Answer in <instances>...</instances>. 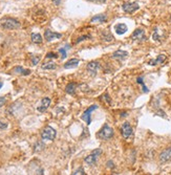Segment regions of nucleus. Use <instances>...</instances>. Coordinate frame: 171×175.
Segmentation results:
<instances>
[{
	"label": "nucleus",
	"instance_id": "1",
	"mask_svg": "<svg viewBox=\"0 0 171 175\" xmlns=\"http://www.w3.org/2000/svg\"><path fill=\"white\" fill-rule=\"evenodd\" d=\"M113 134H114L113 129L106 124V125H104L102 128H101V130L99 131L98 133H97V137L100 139H102V141H106V139H111V137L113 136Z\"/></svg>",
	"mask_w": 171,
	"mask_h": 175
},
{
	"label": "nucleus",
	"instance_id": "2",
	"mask_svg": "<svg viewBox=\"0 0 171 175\" xmlns=\"http://www.w3.org/2000/svg\"><path fill=\"white\" fill-rule=\"evenodd\" d=\"M1 26L5 30H16L20 27V22L14 18L7 17L1 20Z\"/></svg>",
	"mask_w": 171,
	"mask_h": 175
},
{
	"label": "nucleus",
	"instance_id": "3",
	"mask_svg": "<svg viewBox=\"0 0 171 175\" xmlns=\"http://www.w3.org/2000/svg\"><path fill=\"white\" fill-rule=\"evenodd\" d=\"M56 135H57V132L56 130L51 126H47L43 129L42 133H41V137L42 139H48V141H54L56 139Z\"/></svg>",
	"mask_w": 171,
	"mask_h": 175
},
{
	"label": "nucleus",
	"instance_id": "4",
	"mask_svg": "<svg viewBox=\"0 0 171 175\" xmlns=\"http://www.w3.org/2000/svg\"><path fill=\"white\" fill-rule=\"evenodd\" d=\"M102 154V150L101 149H94L89 155H87L85 158H84V162H86L87 165H94L98 159L99 156Z\"/></svg>",
	"mask_w": 171,
	"mask_h": 175
},
{
	"label": "nucleus",
	"instance_id": "5",
	"mask_svg": "<svg viewBox=\"0 0 171 175\" xmlns=\"http://www.w3.org/2000/svg\"><path fill=\"white\" fill-rule=\"evenodd\" d=\"M98 109V106L97 105H91V106H89V108H87L85 111H84V113L82 114V116H81V119L83 121H85L86 122V124L87 125H89L90 123H91V113H92V111H94V110H97Z\"/></svg>",
	"mask_w": 171,
	"mask_h": 175
},
{
	"label": "nucleus",
	"instance_id": "6",
	"mask_svg": "<svg viewBox=\"0 0 171 175\" xmlns=\"http://www.w3.org/2000/svg\"><path fill=\"white\" fill-rule=\"evenodd\" d=\"M122 9L125 13L127 14H132L137 12L140 9V5L138 2H126L122 5Z\"/></svg>",
	"mask_w": 171,
	"mask_h": 175
},
{
	"label": "nucleus",
	"instance_id": "7",
	"mask_svg": "<svg viewBox=\"0 0 171 175\" xmlns=\"http://www.w3.org/2000/svg\"><path fill=\"white\" fill-rule=\"evenodd\" d=\"M132 133H133L132 127L130 126V124L128 122H125L122 125V128H121V134H122V136L125 139H128L132 135Z\"/></svg>",
	"mask_w": 171,
	"mask_h": 175
},
{
	"label": "nucleus",
	"instance_id": "8",
	"mask_svg": "<svg viewBox=\"0 0 171 175\" xmlns=\"http://www.w3.org/2000/svg\"><path fill=\"white\" fill-rule=\"evenodd\" d=\"M133 41H139V42H142V41L146 40V36H145V32L142 28H138L135 30V32L132 33V36H131Z\"/></svg>",
	"mask_w": 171,
	"mask_h": 175
},
{
	"label": "nucleus",
	"instance_id": "9",
	"mask_svg": "<svg viewBox=\"0 0 171 175\" xmlns=\"http://www.w3.org/2000/svg\"><path fill=\"white\" fill-rule=\"evenodd\" d=\"M61 37H62V34H60V33L51 32V30H46L44 33V38L47 42H51V41L56 40V39H60Z\"/></svg>",
	"mask_w": 171,
	"mask_h": 175
},
{
	"label": "nucleus",
	"instance_id": "10",
	"mask_svg": "<svg viewBox=\"0 0 171 175\" xmlns=\"http://www.w3.org/2000/svg\"><path fill=\"white\" fill-rule=\"evenodd\" d=\"M99 68H100V64H99V62H96V61H92V62L88 63L87 66H86L88 73H90L91 76H96Z\"/></svg>",
	"mask_w": 171,
	"mask_h": 175
},
{
	"label": "nucleus",
	"instance_id": "11",
	"mask_svg": "<svg viewBox=\"0 0 171 175\" xmlns=\"http://www.w3.org/2000/svg\"><path fill=\"white\" fill-rule=\"evenodd\" d=\"M49 105H51V99L43 98L42 100H41V105L37 108V110H38L39 112H45V111L47 110V108L49 107Z\"/></svg>",
	"mask_w": 171,
	"mask_h": 175
},
{
	"label": "nucleus",
	"instance_id": "12",
	"mask_svg": "<svg viewBox=\"0 0 171 175\" xmlns=\"http://www.w3.org/2000/svg\"><path fill=\"white\" fill-rule=\"evenodd\" d=\"M171 159V148H168V149L164 150L162 153L160 154V162L162 164L168 162V160Z\"/></svg>",
	"mask_w": 171,
	"mask_h": 175
},
{
	"label": "nucleus",
	"instance_id": "13",
	"mask_svg": "<svg viewBox=\"0 0 171 175\" xmlns=\"http://www.w3.org/2000/svg\"><path fill=\"white\" fill-rule=\"evenodd\" d=\"M77 87H78L77 83H75V82H71V83L67 84L66 87H65V91H66V93L71 94V96H75Z\"/></svg>",
	"mask_w": 171,
	"mask_h": 175
},
{
	"label": "nucleus",
	"instance_id": "14",
	"mask_svg": "<svg viewBox=\"0 0 171 175\" xmlns=\"http://www.w3.org/2000/svg\"><path fill=\"white\" fill-rule=\"evenodd\" d=\"M107 20V16L105 14H99V15H96L91 18L90 22L91 23H103Z\"/></svg>",
	"mask_w": 171,
	"mask_h": 175
},
{
	"label": "nucleus",
	"instance_id": "15",
	"mask_svg": "<svg viewBox=\"0 0 171 175\" xmlns=\"http://www.w3.org/2000/svg\"><path fill=\"white\" fill-rule=\"evenodd\" d=\"M128 57V53L125 50H117L113 53L112 58L113 59H119V60H125L126 58Z\"/></svg>",
	"mask_w": 171,
	"mask_h": 175
},
{
	"label": "nucleus",
	"instance_id": "16",
	"mask_svg": "<svg viewBox=\"0 0 171 175\" xmlns=\"http://www.w3.org/2000/svg\"><path fill=\"white\" fill-rule=\"evenodd\" d=\"M127 25L125 23H118L114 25V32L118 35H123L127 32Z\"/></svg>",
	"mask_w": 171,
	"mask_h": 175
},
{
	"label": "nucleus",
	"instance_id": "17",
	"mask_svg": "<svg viewBox=\"0 0 171 175\" xmlns=\"http://www.w3.org/2000/svg\"><path fill=\"white\" fill-rule=\"evenodd\" d=\"M80 61L78 59H71L69 61H67L64 64V68L65 69H71V68H76V67L79 65Z\"/></svg>",
	"mask_w": 171,
	"mask_h": 175
},
{
	"label": "nucleus",
	"instance_id": "18",
	"mask_svg": "<svg viewBox=\"0 0 171 175\" xmlns=\"http://www.w3.org/2000/svg\"><path fill=\"white\" fill-rule=\"evenodd\" d=\"M13 73H18V75H22V76H28L30 73V69H24L21 66H16L13 68Z\"/></svg>",
	"mask_w": 171,
	"mask_h": 175
},
{
	"label": "nucleus",
	"instance_id": "19",
	"mask_svg": "<svg viewBox=\"0 0 171 175\" xmlns=\"http://www.w3.org/2000/svg\"><path fill=\"white\" fill-rule=\"evenodd\" d=\"M101 37H102L103 40L106 41V42H111V41L113 40L112 35H111L110 33H109L107 30H102V33H101Z\"/></svg>",
	"mask_w": 171,
	"mask_h": 175
},
{
	"label": "nucleus",
	"instance_id": "20",
	"mask_svg": "<svg viewBox=\"0 0 171 175\" xmlns=\"http://www.w3.org/2000/svg\"><path fill=\"white\" fill-rule=\"evenodd\" d=\"M165 60H166V56H165V55H160V56H158V58H156V59L150 61L149 64L150 65H158V64H161V63H164Z\"/></svg>",
	"mask_w": 171,
	"mask_h": 175
},
{
	"label": "nucleus",
	"instance_id": "21",
	"mask_svg": "<svg viewBox=\"0 0 171 175\" xmlns=\"http://www.w3.org/2000/svg\"><path fill=\"white\" fill-rule=\"evenodd\" d=\"M32 41L34 43H36V44H40V43H42L43 39H42V37H41L40 34L33 33V34H32Z\"/></svg>",
	"mask_w": 171,
	"mask_h": 175
},
{
	"label": "nucleus",
	"instance_id": "22",
	"mask_svg": "<svg viewBox=\"0 0 171 175\" xmlns=\"http://www.w3.org/2000/svg\"><path fill=\"white\" fill-rule=\"evenodd\" d=\"M56 68H57V65L54 62L44 63L42 65V69H45V70H53V69H56Z\"/></svg>",
	"mask_w": 171,
	"mask_h": 175
},
{
	"label": "nucleus",
	"instance_id": "23",
	"mask_svg": "<svg viewBox=\"0 0 171 175\" xmlns=\"http://www.w3.org/2000/svg\"><path fill=\"white\" fill-rule=\"evenodd\" d=\"M34 148H35V149H34L35 152H40V151H42V150L45 148V145L42 143V142H38V143L35 145Z\"/></svg>",
	"mask_w": 171,
	"mask_h": 175
},
{
	"label": "nucleus",
	"instance_id": "24",
	"mask_svg": "<svg viewBox=\"0 0 171 175\" xmlns=\"http://www.w3.org/2000/svg\"><path fill=\"white\" fill-rule=\"evenodd\" d=\"M137 82L140 84V85L142 86V89H143V91H144V92H148V91H149V89H148V88L146 87L145 84H144V80H143V78H142V77H139V78H138V79H137Z\"/></svg>",
	"mask_w": 171,
	"mask_h": 175
},
{
	"label": "nucleus",
	"instance_id": "25",
	"mask_svg": "<svg viewBox=\"0 0 171 175\" xmlns=\"http://www.w3.org/2000/svg\"><path fill=\"white\" fill-rule=\"evenodd\" d=\"M71 47H69V45H66L65 46V48H63V47H61L60 49H59V53H61V58L62 59H65V58L67 57V53H66V49H69Z\"/></svg>",
	"mask_w": 171,
	"mask_h": 175
},
{
	"label": "nucleus",
	"instance_id": "26",
	"mask_svg": "<svg viewBox=\"0 0 171 175\" xmlns=\"http://www.w3.org/2000/svg\"><path fill=\"white\" fill-rule=\"evenodd\" d=\"M74 175H85L86 173H85V171H84V169H83V167H79V168L77 169V170H75L74 171V173H73Z\"/></svg>",
	"mask_w": 171,
	"mask_h": 175
},
{
	"label": "nucleus",
	"instance_id": "27",
	"mask_svg": "<svg viewBox=\"0 0 171 175\" xmlns=\"http://www.w3.org/2000/svg\"><path fill=\"white\" fill-rule=\"evenodd\" d=\"M46 58H48V59H56V58H58V55L55 53H48L46 55Z\"/></svg>",
	"mask_w": 171,
	"mask_h": 175
},
{
	"label": "nucleus",
	"instance_id": "28",
	"mask_svg": "<svg viewBox=\"0 0 171 175\" xmlns=\"http://www.w3.org/2000/svg\"><path fill=\"white\" fill-rule=\"evenodd\" d=\"M32 60H33V65H37V63L40 61V57H35V56H32Z\"/></svg>",
	"mask_w": 171,
	"mask_h": 175
},
{
	"label": "nucleus",
	"instance_id": "29",
	"mask_svg": "<svg viewBox=\"0 0 171 175\" xmlns=\"http://www.w3.org/2000/svg\"><path fill=\"white\" fill-rule=\"evenodd\" d=\"M7 123L3 122V121H0V129L3 130V129H7Z\"/></svg>",
	"mask_w": 171,
	"mask_h": 175
},
{
	"label": "nucleus",
	"instance_id": "30",
	"mask_svg": "<svg viewBox=\"0 0 171 175\" xmlns=\"http://www.w3.org/2000/svg\"><path fill=\"white\" fill-rule=\"evenodd\" d=\"M89 38H90V36H88V35H86V36H82L76 41V43H79V42H81V41H84V40H86V39H89Z\"/></svg>",
	"mask_w": 171,
	"mask_h": 175
},
{
	"label": "nucleus",
	"instance_id": "31",
	"mask_svg": "<svg viewBox=\"0 0 171 175\" xmlns=\"http://www.w3.org/2000/svg\"><path fill=\"white\" fill-rule=\"evenodd\" d=\"M5 102H7V100H5L4 96H0V108L5 104Z\"/></svg>",
	"mask_w": 171,
	"mask_h": 175
},
{
	"label": "nucleus",
	"instance_id": "32",
	"mask_svg": "<svg viewBox=\"0 0 171 175\" xmlns=\"http://www.w3.org/2000/svg\"><path fill=\"white\" fill-rule=\"evenodd\" d=\"M89 2H94V3H105L107 0H87Z\"/></svg>",
	"mask_w": 171,
	"mask_h": 175
},
{
	"label": "nucleus",
	"instance_id": "33",
	"mask_svg": "<svg viewBox=\"0 0 171 175\" xmlns=\"http://www.w3.org/2000/svg\"><path fill=\"white\" fill-rule=\"evenodd\" d=\"M107 167H108V168H113V162L112 160H109V162H107Z\"/></svg>",
	"mask_w": 171,
	"mask_h": 175
},
{
	"label": "nucleus",
	"instance_id": "34",
	"mask_svg": "<svg viewBox=\"0 0 171 175\" xmlns=\"http://www.w3.org/2000/svg\"><path fill=\"white\" fill-rule=\"evenodd\" d=\"M53 2H54V3H56V4L58 5L59 3H60V0H53Z\"/></svg>",
	"mask_w": 171,
	"mask_h": 175
},
{
	"label": "nucleus",
	"instance_id": "35",
	"mask_svg": "<svg viewBox=\"0 0 171 175\" xmlns=\"http://www.w3.org/2000/svg\"><path fill=\"white\" fill-rule=\"evenodd\" d=\"M2 85H3V84H2V82H0V88L2 87Z\"/></svg>",
	"mask_w": 171,
	"mask_h": 175
}]
</instances>
